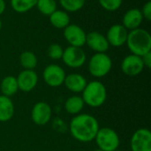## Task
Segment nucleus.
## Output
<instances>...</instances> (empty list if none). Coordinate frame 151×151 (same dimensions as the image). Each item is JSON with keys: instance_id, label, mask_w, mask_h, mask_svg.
Masks as SVG:
<instances>
[{"instance_id": "nucleus-1", "label": "nucleus", "mask_w": 151, "mask_h": 151, "mask_svg": "<svg viewBox=\"0 0 151 151\" xmlns=\"http://www.w3.org/2000/svg\"><path fill=\"white\" fill-rule=\"evenodd\" d=\"M99 128L98 120L87 113L75 115L69 124V131L73 139L84 143L94 141Z\"/></svg>"}, {"instance_id": "nucleus-2", "label": "nucleus", "mask_w": 151, "mask_h": 151, "mask_svg": "<svg viewBox=\"0 0 151 151\" xmlns=\"http://www.w3.org/2000/svg\"><path fill=\"white\" fill-rule=\"evenodd\" d=\"M131 54L142 57L151 51V35L146 29L138 27L128 32L127 42Z\"/></svg>"}, {"instance_id": "nucleus-3", "label": "nucleus", "mask_w": 151, "mask_h": 151, "mask_svg": "<svg viewBox=\"0 0 151 151\" xmlns=\"http://www.w3.org/2000/svg\"><path fill=\"white\" fill-rule=\"evenodd\" d=\"M81 93L84 104L92 108H98L102 106L107 99L106 87L99 81L88 82Z\"/></svg>"}, {"instance_id": "nucleus-4", "label": "nucleus", "mask_w": 151, "mask_h": 151, "mask_svg": "<svg viewBox=\"0 0 151 151\" xmlns=\"http://www.w3.org/2000/svg\"><path fill=\"white\" fill-rule=\"evenodd\" d=\"M88 72L95 78L105 77L112 68V60L106 53H95L88 61Z\"/></svg>"}, {"instance_id": "nucleus-5", "label": "nucleus", "mask_w": 151, "mask_h": 151, "mask_svg": "<svg viewBox=\"0 0 151 151\" xmlns=\"http://www.w3.org/2000/svg\"><path fill=\"white\" fill-rule=\"evenodd\" d=\"M95 140L98 149L104 151L116 150L120 144L118 133L111 127L99 128Z\"/></svg>"}, {"instance_id": "nucleus-6", "label": "nucleus", "mask_w": 151, "mask_h": 151, "mask_svg": "<svg viewBox=\"0 0 151 151\" xmlns=\"http://www.w3.org/2000/svg\"><path fill=\"white\" fill-rule=\"evenodd\" d=\"M61 59L66 66L76 69L85 65L87 61V55L82 48L68 46L64 49Z\"/></svg>"}, {"instance_id": "nucleus-7", "label": "nucleus", "mask_w": 151, "mask_h": 151, "mask_svg": "<svg viewBox=\"0 0 151 151\" xmlns=\"http://www.w3.org/2000/svg\"><path fill=\"white\" fill-rule=\"evenodd\" d=\"M66 73L65 70L58 65H48L42 72V79L44 82L51 87L58 88L64 84Z\"/></svg>"}, {"instance_id": "nucleus-8", "label": "nucleus", "mask_w": 151, "mask_h": 151, "mask_svg": "<svg viewBox=\"0 0 151 151\" xmlns=\"http://www.w3.org/2000/svg\"><path fill=\"white\" fill-rule=\"evenodd\" d=\"M132 151H151V132L148 128L137 129L130 140Z\"/></svg>"}, {"instance_id": "nucleus-9", "label": "nucleus", "mask_w": 151, "mask_h": 151, "mask_svg": "<svg viewBox=\"0 0 151 151\" xmlns=\"http://www.w3.org/2000/svg\"><path fill=\"white\" fill-rule=\"evenodd\" d=\"M64 37L70 46L82 48L86 44L87 33L81 26L69 24L64 29Z\"/></svg>"}, {"instance_id": "nucleus-10", "label": "nucleus", "mask_w": 151, "mask_h": 151, "mask_svg": "<svg viewBox=\"0 0 151 151\" xmlns=\"http://www.w3.org/2000/svg\"><path fill=\"white\" fill-rule=\"evenodd\" d=\"M52 117V110L49 104L45 102L36 103L31 111V119L37 126H45L48 124Z\"/></svg>"}, {"instance_id": "nucleus-11", "label": "nucleus", "mask_w": 151, "mask_h": 151, "mask_svg": "<svg viewBox=\"0 0 151 151\" xmlns=\"http://www.w3.org/2000/svg\"><path fill=\"white\" fill-rule=\"evenodd\" d=\"M123 73L127 76H137L144 69V65L142 60V57L130 54L125 57L120 65Z\"/></svg>"}, {"instance_id": "nucleus-12", "label": "nucleus", "mask_w": 151, "mask_h": 151, "mask_svg": "<svg viewBox=\"0 0 151 151\" xmlns=\"http://www.w3.org/2000/svg\"><path fill=\"white\" fill-rule=\"evenodd\" d=\"M128 32L129 31L122 24H114L109 27L105 36L110 45L121 47L127 42Z\"/></svg>"}, {"instance_id": "nucleus-13", "label": "nucleus", "mask_w": 151, "mask_h": 151, "mask_svg": "<svg viewBox=\"0 0 151 151\" xmlns=\"http://www.w3.org/2000/svg\"><path fill=\"white\" fill-rule=\"evenodd\" d=\"M86 44L96 53H106L110 48L106 36L97 31H92L87 34Z\"/></svg>"}, {"instance_id": "nucleus-14", "label": "nucleus", "mask_w": 151, "mask_h": 151, "mask_svg": "<svg viewBox=\"0 0 151 151\" xmlns=\"http://www.w3.org/2000/svg\"><path fill=\"white\" fill-rule=\"evenodd\" d=\"M19 90L30 92L35 88L38 83V75L34 70H23L16 77Z\"/></svg>"}, {"instance_id": "nucleus-15", "label": "nucleus", "mask_w": 151, "mask_h": 151, "mask_svg": "<svg viewBox=\"0 0 151 151\" xmlns=\"http://www.w3.org/2000/svg\"><path fill=\"white\" fill-rule=\"evenodd\" d=\"M143 19H144L141 10L137 8H132L125 12L122 18V25L128 31H131L140 27Z\"/></svg>"}, {"instance_id": "nucleus-16", "label": "nucleus", "mask_w": 151, "mask_h": 151, "mask_svg": "<svg viewBox=\"0 0 151 151\" xmlns=\"http://www.w3.org/2000/svg\"><path fill=\"white\" fill-rule=\"evenodd\" d=\"M88 83L87 79L80 73H70L65 76L64 84L73 93H81Z\"/></svg>"}, {"instance_id": "nucleus-17", "label": "nucleus", "mask_w": 151, "mask_h": 151, "mask_svg": "<svg viewBox=\"0 0 151 151\" xmlns=\"http://www.w3.org/2000/svg\"><path fill=\"white\" fill-rule=\"evenodd\" d=\"M14 115V104L11 97L0 95V122H7Z\"/></svg>"}, {"instance_id": "nucleus-18", "label": "nucleus", "mask_w": 151, "mask_h": 151, "mask_svg": "<svg viewBox=\"0 0 151 151\" xmlns=\"http://www.w3.org/2000/svg\"><path fill=\"white\" fill-rule=\"evenodd\" d=\"M50 24L58 29H65L70 24V16L64 10H56L49 16Z\"/></svg>"}, {"instance_id": "nucleus-19", "label": "nucleus", "mask_w": 151, "mask_h": 151, "mask_svg": "<svg viewBox=\"0 0 151 151\" xmlns=\"http://www.w3.org/2000/svg\"><path fill=\"white\" fill-rule=\"evenodd\" d=\"M0 91L3 96H8V97L13 96L19 91V87H18L16 77L12 76V75L5 76L1 81Z\"/></svg>"}, {"instance_id": "nucleus-20", "label": "nucleus", "mask_w": 151, "mask_h": 151, "mask_svg": "<svg viewBox=\"0 0 151 151\" xmlns=\"http://www.w3.org/2000/svg\"><path fill=\"white\" fill-rule=\"evenodd\" d=\"M84 105V101L81 96H72L66 99L65 103V109L66 112L75 116L81 112Z\"/></svg>"}, {"instance_id": "nucleus-21", "label": "nucleus", "mask_w": 151, "mask_h": 151, "mask_svg": "<svg viewBox=\"0 0 151 151\" xmlns=\"http://www.w3.org/2000/svg\"><path fill=\"white\" fill-rule=\"evenodd\" d=\"M19 64L24 70H34L37 66L38 58L34 52L26 50L19 55Z\"/></svg>"}, {"instance_id": "nucleus-22", "label": "nucleus", "mask_w": 151, "mask_h": 151, "mask_svg": "<svg viewBox=\"0 0 151 151\" xmlns=\"http://www.w3.org/2000/svg\"><path fill=\"white\" fill-rule=\"evenodd\" d=\"M37 0H11L12 10L18 13H25L35 7Z\"/></svg>"}, {"instance_id": "nucleus-23", "label": "nucleus", "mask_w": 151, "mask_h": 151, "mask_svg": "<svg viewBox=\"0 0 151 151\" xmlns=\"http://www.w3.org/2000/svg\"><path fill=\"white\" fill-rule=\"evenodd\" d=\"M35 7L42 15L49 17L57 10V2L56 0H37Z\"/></svg>"}, {"instance_id": "nucleus-24", "label": "nucleus", "mask_w": 151, "mask_h": 151, "mask_svg": "<svg viewBox=\"0 0 151 151\" xmlns=\"http://www.w3.org/2000/svg\"><path fill=\"white\" fill-rule=\"evenodd\" d=\"M86 0H59L63 10L66 12H76L83 8Z\"/></svg>"}, {"instance_id": "nucleus-25", "label": "nucleus", "mask_w": 151, "mask_h": 151, "mask_svg": "<svg viewBox=\"0 0 151 151\" xmlns=\"http://www.w3.org/2000/svg\"><path fill=\"white\" fill-rule=\"evenodd\" d=\"M64 49L61 45L58 43H52L48 47L47 54L48 57L52 60H59L62 58Z\"/></svg>"}, {"instance_id": "nucleus-26", "label": "nucleus", "mask_w": 151, "mask_h": 151, "mask_svg": "<svg viewBox=\"0 0 151 151\" xmlns=\"http://www.w3.org/2000/svg\"><path fill=\"white\" fill-rule=\"evenodd\" d=\"M98 3L105 11L115 12L121 7L123 0H98Z\"/></svg>"}, {"instance_id": "nucleus-27", "label": "nucleus", "mask_w": 151, "mask_h": 151, "mask_svg": "<svg viewBox=\"0 0 151 151\" xmlns=\"http://www.w3.org/2000/svg\"><path fill=\"white\" fill-rule=\"evenodd\" d=\"M142 14L143 16V19H145L148 21L151 20V2L148 1L146 4H144V5L142 6Z\"/></svg>"}, {"instance_id": "nucleus-28", "label": "nucleus", "mask_w": 151, "mask_h": 151, "mask_svg": "<svg viewBox=\"0 0 151 151\" xmlns=\"http://www.w3.org/2000/svg\"><path fill=\"white\" fill-rule=\"evenodd\" d=\"M142 60L143 62V65H144V67H147V68H150L151 67V51L144 54L142 57Z\"/></svg>"}, {"instance_id": "nucleus-29", "label": "nucleus", "mask_w": 151, "mask_h": 151, "mask_svg": "<svg viewBox=\"0 0 151 151\" xmlns=\"http://www.w3.org/2000/svg\"><path fill=\"white\" fill-rule=\"evenodd\" d=\"M6 9V3L4 0H0V15H2Z\"/></svg>"}, {"instance_id": "nucleus-30", "label": "nucleus", "mask_w": 151, "mask_h": 151, "mask_svg": "<svg viewBox=\"0 0 151 151\" xmlns=\"http://www.w3.org/2000/svg\"><path fill=\"white\" fill-rule=\"evenodd\" d=\"M2 27H3V23H2V20H1V19H0V31H1V29H2Z\"/></svg>"}, {"instance_id": "nucleus-31", "label": "nucleus", "mask_w": 151, "mask_h": 151, "mask_svg": "<svg viewBox=\"0 0 151 151\" xmlns=\"http://www.w3.org/2000/svg\"><path fill=\"white\" fill-rule=\"evenodd\" d=\"M93 151H104V150H100V149H96V150H93Z\"/></svg>"}, {"instance_id": "nucleus-32", "label": "nucleus", "mask_w": 151, "mask_h": 151, "mask_svg": "<svg viewBox=\"0 0 151 151\" xmlns=\"http://www.w3.org/2000/svg\"><path fill=\"white\" fill-rule=\"evenodd\" d=\"M113 151H122V150H119V149H118V150H113Z\"/></svg>"}]
</instances>
